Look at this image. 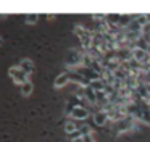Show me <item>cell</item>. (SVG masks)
<instances>
[{
  "label": "cell",
  "mask_w": 150,
  "mask_h": 142,
  "mask_svg": "<svg viewBox=\"0 0 150 142\" xmlns=\"http://www.w3.org/2000/svg\"><path fill=\"white\" fill-rule=\"evenodd\" d=\"M144 82H145L147 86L150 84V71H147V73L144 74Z\"/></svg>",
  "instance_id": "obj_23"
},
{
  "label": "cell",
  "mask_w": 150,
  "mask_h": 142,
  "mask_svg": "<svg viewBox=\"0 0 150 142\" xmlns=\"http://www.w3.org/2000/svg\"><path fill=\"white\" fill-rule=\"evenodd\" d=\"M73 142H84V139H82V137H79V139H76V141H73Z\"/></svg>",
  "instance_id": "obj_25"
},
{
  "label": "cell",
  "mask_w": 150,
  "mask_h": 142,
  "mask_svg": "<svg viewBox=\"0 0 150 142\" xmlns=\"http://www.w3.org/2000/svg\"><path fill=\"white\" fill-rule=\"evenodd\" d=\"M137 92H139V95L142 97V100H145L147 97L150 95L149 94V87H147V84H137Z\"/></svg>",
  "instance_id": "obj_13"
},
{
  "label": "cell",
  "mask_w": 150,
  "mask_h": 142,
  "mask_svg": "<svg viewBox=\"0 0 150 142\" xmlns=\"http://www.w3.org/2000/svg\"><path fill=\"white\" fill-rule=\"evenodd\" d=\"M37 18H39V15H36V13H29V15H26V23H36Z\"/></svg>",
  "instance_id": "obj_20"
},
{
  "label": "cell",
  "mask_w": 150,
  "mask_h": 142,
  "mask_svg": "<svg viewBox=\"0 0 150 142\" xmlns=\"http://www.w3.org/2000/svg\"><path fill=\"white\" fill-rule=\"evenodd\" d=\"M68 137L71 139V141H76V139L82 137V134H81V131H79V129H78V131H74V132H73V134H69Z\"/></svg>",
  "instance_id": "obj_21"
},
{
  "label": "cell",
  "mask_w": 150,
  "mask_h": 142,
  "mask_svg": "<svg viewBox=\"0 0 150 142\" xmlns=\"http://www.w3.org/2000/svg\"><path fill=\"white\" fill-rule=\"evenodd\" d=\"M74 71L76 73H79L81 74V76H84L86 79H89L92 82V81H97V79H102V76L98 73H95L94 70H92V68H87V66H78V68H74Z\"/></svg>",
  "instance_id": "obj_4"
},
{
  "label": "cell",
  "mask_w": 150,
  "mask_h": 142,
  "mask_svg": "<svg viewBox=\"0 0 150 142\" xmlns=\"http://www.w3.org/2000/svg\"><path fill=\"white\" fill-rule=\"evenodd\" d=\"M132 58H134V60H137L140 65L150 63V55H149V52L140 50V48H134V50H132Z\"/></svg>",
  "instance_id": "obj_5"
},
{
  "label": "cell",
  "mask_w": 150,
  "mask_h": 142,
  "mask_svg": "<svg viewBox=\"0 0 150 142\" xmlns=\"http://www.w3.org/2000/svg\"><path fill=\"white\" fill-rule=\"evenodd\" d=\"M65 131H66V134H68V136L73 134L74 131H78V124H76L74 121H68L65 124Z\"/></svg>",
  "instance_id": "obj_16"
},
{
  "label": "cell",
  "mask_w": 150,
  "mask_h": 142,
  "mask_svg": "<svg viewBox=\"0 0 150 142\" xmlns=\"http://www.w3.org/2000/svg\"><path fill=\"white\" fill-rule=\"evenodd\" d=\"M74 34L81 39V45H82V50L87 52L89 48L92 47V32L89 29L82 28V26H76L74 28Z\"/></svg>",
  "instance_id": "obj_1"
},
{
  "label": "cell",
  "mask_w": 150,
  "mask_h": 142,
  "mask_svg": "<svg viewBox=\"0 0 150 142\" xmlns=\"http://www.w3.org/2000/svg\"><path fill=\"white\" fill-rule=\"evenodd\" d=\"M107 121H108V115H107L105 110H97V111L94 113V123L97 126H103Z\"/></svg>",
  "instance_id": "obj_6"
},
{
  "label": "cell",
  "mask_w": 150,
  "mask_h": 142,
  "mask_svg": "<svg viewBox=\"0 0 150 142\" xmlns=\"http://www.w3.org/2000/svg\"><path fill=\"white\" fill-rule=\"evenodd\" d=\"M147 36H150V23L142 28V37H147Z\"/></svg>",
  "instance_id": "obj_22"
},
{
  "label": "cell",
  "mask_w": 150,
  "mask_h": 142,
  "mask_svg": "<svg viewBox=\"0 0 150 142\" xmlns=\"http://www.w3.org/2000/svg\"><path fill=\"white\" fill-rule=\"evenodd\" d=\"M71 116H73L74 119H86V118L89 116V110L84 108V107H76V108L73 110Z\"/></svg>",
  "instance_id": "obj_7"
},
{
  "label": "cell",
  "mask_w": 150,
  "mask_h": 142,
  "mask_svg": "<svg viewBox=\"0 0 150 142\" xmlns=\"http://www.w3.org/2000/svg\"><path fill=\"white\" fill-rule=\"evenodd\" d=\"M147 87H149V94H150V84H149V86H147Z\"/></svg>",
  "instance_id": "obj_26"
},
{
  "label": "cell",
  "mask_w": 150,
  "mask_h": 142,
  "mask_svg": "<svg viewBox=\"0 0 150 142\" xmlns=\"http://www.w3.org/2000/svg\"><path fill=\"white\" fill-rule=\"evenodd\" d=\"M31 92H33V82H31V81H26V82L21 86V94L26 97V95H29Z\"/></svg>",
  "instance_id": "obj_15"
},
{
  "label": "cell",
  "mask_w": 150,
  "mask_h": 142,
  "mask_svg": "<svg viewBox=\"0 0 150 142\" xmlns=\"http://www.w3.org/2000/svg\"><path fill=\"white\" fill-rule=\"evenodd\" d=\"M84 99L87 100L89 103H94V105H97V97H95V90L92 89L91 86H89V87H84Z\"/></svg>",
  "instance_id": "obj_9"
},
{
  "label": "cell",
  "mask_w": 150,
  "mask_h": 142,
  "mask_svg": "<svg viewBox=\"0 0 150 142\" xmlns=\"http://www.w3.org/2000/svg\"><path fill=\"white\" fill-rule=\"evenodd\" d=\"M82 55H84V52L82 50H76V48H71V50H68V53H66V66H71V68H78L82 65Z\"/></svg>",
  "instance_id": "obj_2"
},
{
  "label": "cell",
  "mask_w": 150,
  "mask_h": 142,
  "mask_svg": "<svg viewBox=\"0 0 150 142\" xmlns=\"http://www.w3.org/2000/svg\"><path fill=\"white\" fill-rule=\"evenodd\" d=\"M103 92L107 94V97H110L113 92H116V89H115V87L111 86V84H105V89H103Z\"/></svg>",
  "instance_id": "obj_19"
},
{
  "label": "cell",
  "mask_w": 150,
  "mask_h": 142,
  "mask_svg": "<svg viewBox=\"0 0 150 142\" xmlns=\"http://www.w3.org/2000/svg\"><path fill=\"white\" fill-rule=\"evenodd\" d=\"M0 42H2V40H0Z\"/></svg>",
  "instance_id": "obj_27"
},
{
  "label": "cell",
  "mask_w": 150,
  "mask_h": 142,
  "mask_svg": "<svg viewBox=\"0 0 150 142\" xmlns=\"http://www.w3.org/2000/svg\"><path fill=\"white\" fill-rule=\"evenodd\" d=\"M8 74H10V77L11 79L15 81V82L16 84H21V86H23L24 82H26V81H29L28 79V74L24 73L23 70H21L20 66H13V68H10V70H8Z\"/></svg>",
  "instance_id": "obj_3"
},
{
  "label": "cell",
  "mask_w": 150,
  "mask_h": 142,
  "mask_svg": "<svg viewBox=\"0 0 150 142\" xmlns=\"http://www.w3.org/2000/svg\"><path fill=\"white\" fill-rule=\"evenodd\" d=\"M91 87L95 90V92H100V90L105 89V82L102 79H97V81H92L91 82Z\"/></svg>",
  "instance_id": "obj_14"
},
{
  "label": "cell",
  "mask_w": 150,
  "mask_h": 142,
  "mask_svg": "<svg viewBox=\"0 0 150 142\" xmlns=\"http://www.w3.org/2000/svg\"><path fill=\"white\" fill-rule=\"evenodd\" d=\"M139 108H140V107H139ZM136 119H139V121H144V123H149V124H150V113L140 108L139 113L136 115Z\"/></svg>",
  "instance_id": "obj_12"
},
{
  "label": "cell",
  "mask_w": 150,
  "mask_h": 142,
  "mask_svg": "<svg viewBox=\"0 0 150 142\" xmlns=\"http://www.w3.org/2000/svg\"><path fill=\"white\" fill-rule=\"evenodd\" d=\"M82 139H84V142H94V139H92V134H91V136H84Z\"/></svg>",
  "instance_id": "obj_24"
},
{
  "label": "cell",
  "mask_w": 150,
  "mask_h": 142,
  "mask_svg": "<svg viewBox=\"0 0 150 142\" xmlns=\"http://www.w3.org/2000/svg\"><path fill=\"white\" fill-rule=\"evenodd\" d=\"M79 131H81L82 137H84V136H91L92 134V128L89 124H81V126H79Z\"/></svg>",
  "instance_id": "obj_17"
},
{
  "label": "cell",
  "mask_w": 150,
  "mask_h": 142,
  "mask_svg": "<svg viewBox=\"0 0 150 142\" xmlns=\"http://www.w3.org/2000/svg\"><path fill=\"white\" fill-rule=\"evenodd\" d=\"M102 81H103L105 84H111V86H113L115 84V73L113 71H110V70H105L103 71V74H102Z\"/></svg>",
  "instance_id": "obj_10"
},
{
  "label": "cell",
  "mask_w": 150,
  "mask_h": 142,
  "mask_svg": "<svg viewBox=\"0 0 150 142\" xmlns=\"http://www.w3.org/2000/svg\"><path fill=\"white\" fill-rule=\"evenodd\" d=\"M136 19H137V23H139V24L140 26H142V28H144V26H147V24H149V18H147V16L145 15H136Z\"/></svg>",
  "instance_id": "obj_18"
},
{
  "label": "cell",
  "mask_w": 150,
  "mask_h": 142,
  "mask_svg": "<svg viewBox=\"0 0 150 142\" xmlns=\"http://www.w3.org/2000/svg\"><path fill=\"white\" fill-rule=\"evenodd\" d=\"M20 68L28 74V76H31V74H33V71H34V63L29 60V58H24V60H21Z\"/></svg>",
  "instance_id": "obj_8"
},
{
  "label": "cell",
  "mask_w": 150,
  "mask_h": 142,
  "mask_svg": "<svg viewBox=\"0 0 150 142\" xmlns=\"http://www.w3.org/2000/svg\"><path fill=\"white\" fill-rule=\"evenodd\" d=\"M69 77H68V73H62L60 76H57L55 79V87H63L65 84H68Z\"/></svg>",
  "instance_id": "obj_11"
}]
</instances>
